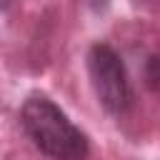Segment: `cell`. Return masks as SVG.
<instances>
[{"label":"cell","mask_w":160,"mask_h":160,"mask_svg":"<svg viewBox=\"0 0 160 160\" xmlns=\"http://www.w3.org/2000/svg\"><path fill=\"white\" fill-rule=\"evenodd\" d=\"M20 125L30 142L50 160H88L90 138L45 92H30L20 105Z\"/></svg>","instance_id":"1"},{"label":"cell","mask_w":160,"mask_h":160,"mask_svg":"<svg viewBox=\"0 0 160 160\" xmlns=\"http://www.w3.org/2000/svg\"><path fill=\"white\" fill-rule=\"evenodd\" d=\"M88 78L98 102L115 118H122L135 105V92L130 82V72L125 68L122 55L110 42H92L85 58Z\"/></svg>","instance_id":"2"},{"label":"cell","mask_w":160,"mask_h":160,"mask_svg":"<svg viewBox=\"0 0 160 160\" xmlns=\"http://www.w3.org/2000/svg\"><path fill=\"white\" fill-rule=\"evenodd\" d=\"M85 2H88L95 12H102V10L108 8V2H110V0H85Z\"/></svg>","instance_id":"3"},{"label":"cell","mask_w":160,"mask_h":160,"mask_svg":"<svg viewBox=\"0 0 160 160\" xmlns=\"http://www.w3.org/2000/svg\"><path fill=\"white\" fill-rule=\"evenodd\" d=\"M8 2H10V0H0V12H2L5 8H8Z\"/></svg>","instance_id":"4"}]
</instances>
